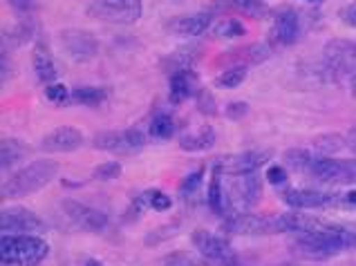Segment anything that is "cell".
<instances>
[{"label":"cell","instance_id":"cell-42","mask_svg":"<svg viewBox=\"0 0 356 266\" xmlns=\"http://www.w3.org/2000/svg\"><path fill=\"white\" fill-rule=\"evenodd\" d=\"M343 18L348 20L350 25H356V3H354V5H350V7H345Z\"/></svg>","mask_w":356,"mask_h":266},{"label":"cell","instance_id":"cell-2","mask_svg":"<svg viewBox=\"0 0 356 266\" xmlns=\"http://www.w3.org/2000/svg\"><path fill=\"white\" fill-rule=\"evenodd\" d=\"M47 242L38 235L3 233V240H0V258L7 266H38L47 258Z\"/></svg>","mask_w":356,"mask_h":266},{"label":"cell","instance_id":"cell-3","mask_svg":"<svg viewBox=\"0 0 356 266\" xmlns=\"http://www.w3.org/2000/svg\"><path fill=\"white\" fill-rule=\"evenodd\" d=\"M222 228L229 235H276V233H287V222H284V213L278 215L240 213V215H231Z\"/></svg>","mask_w":356,"mask_h":266},{"label":"cell","instance_id":"cell-7","mask_svg":"<svg viewBox=\"0 0 356 266\" xmlns=\"http://www.w3.org/2000/svg\"><path fill=\"white\" fill-rule=\"evenodd\" d=\"M60 210H63L67 222H72L74 228L83 233H101L108 228L106 213H101L92 206H86V203H81V201H74V199L60 201Z\"/></svg>","mask_w":356,"mask_h":266},{"label":"cell","instance_id":"cell-10","mask_svg":"<svg viewBox=\"0 0 356 266\" xmlns=\"http://www.w3.org/2000/svg\"><path fill=\"white\" fill-rule=\"evenodd\" d=\"M300 16L293 7H278L276 14H273V27H271V34L269 40L271 45L276 47H289L298 40L300 36Z\"/></svg>","mask_w":356,"mask_h":266},{"label":"cell","instance_id":"cell-15","mask_svg":"<svg viewBox=\"0 0 356 266\" xmlns=\"http://www.w3.org/2000/svg\"><path fill=\"white\" fill-rule=\"evenodd\" d=\"M83 146V135L81 130L72 128V126H60L54 128L52 132H47L40 141V148L45 152H74Z\"/></svg>","mask_w":356,"mask_h":266},{"label":"cell","instance_id":"cell-22","mask_svg":"<svg viewBox=\"0 0 356 266\" xmlns=\"http://www.w3.org/2000/svg\"><path fill=\"white\" fill-rule=\"evenodd\" d=\"M216 146V130L211 126H202L197 130H191L186 135L179 137V148L184 152H200V150H211Z\"/></svg>","mask_w":356,"mask_h":266},{"label":"cell","instance_id":"cell-11","mask_svg":"<svg viewBox=\"0 0 356 266\" xmlns=\"http://www.w3.org/2000/svg\"><path fill=\"white\" fill-rule=\"evenodd\" d=\"M0 228H3V233H27V235H38L47 231L45 222L36 213L23 206L3 208V213H0Z\"/></svg>","mask_w":356,"mask_h":266},{"label":"cell","instance_id":"cell-14","mask_svg":"<svg viewBox=\"0 0 356 266\" xmlns=\"http://www.w3.org/2000/svg\"><path fill=\"white\" fill-rule=\"evenodd\" d=\"M271 159V152L264 150H247V152H238V155H229L222 157L218 161V166L227 172V175H249V172H258L264 163Z\"/></svg>","mask_w":356,"mask_h":266},{"label":"cell","instance_id":"cell-30","mask_svg":"<svg viewBox=\"0 0 356 266\" xmlns=\"http://www.w3.org/2000/svg\"><path fill=\"white\" fill-rule=\"evenodd\" d=\"M244 78H247V67H231L227 72H222V74L216 78V85L222 90H233V88L242 85Z\"/></svg>","mask_w":356,"mask_h":266},{"label":"cell","instance_id":"cell-26","mask_svg":"<svg viewBox=\"0 0 356 266\" xmlns=\"http://www.w3.org/2000/svg\"><path fill=\"white\" fill-rule=\"evenodd\" d=\"M222 170L218 163L213 166L211 172V181H209V208L216 215H225V190H222Z\"/></svg>","mask_w":356,"mask_h":266},{"label":"cell","instance_id":"cell-31","mask_svg":"<svg viewBox=\"0 0 356 266\" xmlns=\"http://www.w3.org/2000/svg\"><path fill=\"white\" fill-rule=\"evenodd\" d=\"M175 233H179V224H177V222L164 224L161 228H155V231H150V233L146 235V247H155V244L166 242V240H170Z\"/></svg>","mask_w":356,"mask_h":266},{"label":"cell","instance_id":"cell-45","mask_svg":"<svg viewBox=\"0 0 356 266\" xmlns=\"http://www.w3.org/2000/svg\"><path fill=\"white\" fill-rule=\"evenodd\" d=\"M352 97L356 99V76L352 78Z\"/></svg>","mask_w":356,"mask_h":266},{"label":"cell","instance_id":"cell-47","mask_svg":"<svg viewBox=\"0 0 356 266\" xmlns=\"http://www.w3.org/2000/svg\"><path fill=\"white\" fill-rule=\"evenodd\" d=\"M309 3H321V0H309Z\"/></svg>","mask_w":356,"mask_h":266},{"label":"cell","instance_id":"cell-21","mask_svg":"<svg viewBox=\"0 0 356 266\" xmlns=\"http://www.w3.org/2000/svg\"><path fill=\"white\" fill-rule=\"evenodd\" d=\"M29 152H32L29 143L20 139H3V143H0V168L5 172L12 170L20 161L29 157Z\"/></svg>","mask_w":356,"mask_h":266},{"label":"cell","instance_id":"cell-43","mask_svg":"<svg viewBox=\"0 0 356 266\" xmlns=\"http://www.w3.org/2000/svg\"><path fill=\"white\" fill-rule=\"evenodd\" d=\"M345 148H350L356 155V130H350L348 135H345Z\"/></svg>","mask_w":356,"mask_h":266},{"label":"cell","instance_id":"cell-20","mask_svg":"<svg viewBox=\"0 0 356 266\" xmlns=\"http://www.w3.org/2000/svg\"><path fill=\"white\" fill-rule=\"evenodd\" d=\"M202 52H204L202 45H184L175 49L172 54H168L164 58V63H161V67H164L168 74H175L179 69H191V65L202 56Z\"/></svg>","mask_w":356,"mask_h":266},{"label":"cell","instance_id":"cell-32","mask_svg":"<svg viewBox=\"0 0 356 266\" xmlns=\"http://www.w3.org/2000/svg\"><path fill=\"white\" fill-rule=\"evenodd\" d=\"M284 159H287V163L293 170H309L316 157L307 150H289L287 155H284Z\"/></svg>","mask_w":356,"mask_h":266},{"label":"cell","instance_id":"cell-33","mask_svg":"<svg viewBox=\"0 0 356 266\" xmlns=\"http://www.w3.org/2000/svg\"><path fill=\"white\" fill-rule=\"evenodd\" d=\"M121 175V163L117 161H106V163H99V166L92 170V177L99 181H110V179H117Z\"/></svg>","mask_w":356,"mask_h":266},{"label":"cell","instance_id":"cell-5","mask_svg":"<svg viewBox=\"0 0 356 266\" xmlns=\"http://www.w3.org/2000/svg\"><path fill=\"white\" fill-rule=\"evenodd\" d=\"M312 177L327 186H352L356 183V159L316 157L312 163Z\"/></svg>","mask_w":356,"mask_h":266},{"label":"cell","instance_id":"cell-8","mask_svg":"<svg viewBox=\"0 0 356 266\" xmlns=\"http://www.w3.org/2000/svg\"><path fill=\"white\" fill-rule=\"evenodd\" d=\"M58 40L74 63H88L99 54L97 36L92 32H86V29H63L58 34Z\"/></svg>","mask_w":356,"mask_h":266},{"label":"cell","instance_id":"cell-41","mask_svg":"<svg viewBox=\"0 0 356 266\" xmlns=\"http://www.w3.org/2000/svg\"><path fill=\"white\" fill-rule=\"evenodd\" d=\"M9 5H12L16 12H20V14H27L29 9L34 7V0H9Z\"/></svg>","mask_w":356,"mask_h":266},{"label":"cell","instance_id":"cell-36","mask_svg":"<svg viewBox=\"0 0 356 266\" xmlns=\"http://www.w3.org/2000/svg\"><path fill=\"white\" fill-rule=\"evenodd\" d=\"M195 99H197V110L202 112V115H204V117L216 115L218 106H216V99H213V94L209 90H200Z\"/></svg>","mask_w":356,"mask_h":266},{"label":"cell","instance_id":"cell-48","mask_svg":"<svg viewBox=\"0 0 356 266\" xmlns=\"http://www.w3.org/2000/svg\"><path fill=\"white\" fill-rule=\"evenodd\" d=\"M197 266H211V264H197Z\"/></svg>","mask_w":356,"mask_h":266},{"label":"cell","instance_id":"cell-12","mask_svg":"<svg viewBox=\"0 0 356 266\" xmlns=\"http://www.w3.org/2000/svg\"><path fill=\"white\" fill-rule=\"evenodd\" d=\"M271 56V47L267 43H253V45H244V47H236L229 49V52L220 54L216 58V67H249V65H260Z\"/></svg>","mask_w":356,"mask_h":266},{"label":"cell","instance_id":"cell-13","mask_svg":"<svg viewBox=\"0 0 356 266\" xmlns=\"http://www.w3.org/2000/svg\"><path fill=\"white\" fill-rule=\"evenodd\" d=\"M325 63L339 74H352L356 72V40L348 38H332L325 45Z\"/></svg>","mask_w":356,"mask_h":266},{"label":"cell","instance_id":"cell-1","mask_svg":"<svg viewBox=\"0 0 356 266\" xmlns=\"http://www.w3.org/2000/svg\"><path fill=\"white\" fill-rule=\"evenodd\" d=\"M56 172H58V163L54 159H36L29 166L16 170L9 179H5L0 197H3V201H9V199L34 195V192L43 190L56 177Z\"/></svg>","mask_w":356,"mask_h":266},{"label":"cell","instance_id":"cell-25","mask_svg":"<svg viewBox=\"0 0 356 266\" xmlns=\"http://www.w3.org/2000/svg\"><path fill=\"white\" fill-rule=\"evenodd\" d=\"M236 195L244 206H256L260 201L262 188H260V179L256 172H249V175H238L236 179Z\"/></svg>","mask_w":356,"mask_h":266},{"label":"cell","instance_id":"cell-18","mask_svg":"<svg viewBox=\"0 0 356 266\" xmlns=\"http://www.w3.org/2000/svg\"><path fill=\"white\" fill-rule=\"evenodd\" d=\"M32 67H34V74H36V78H38V83L52 85L54 81H56V65H54L52 52H49L45 43H36V45H34V52H32Z\"/></svg>","mask_w":356,"mask_h":266},{"label":"cell","instance_id":"cell-24","mask_svg":"<svg viewBox=\"0 0 356 266\" xmlns=\"http://www.w3.org/2000/svg\"><path fill=\"white\" fill-rule=\"evenodd\" d=\"M95 148L106 150V152H115V155H132V152H135L128 141L126 130L124 132H115V130L99 132L95 137Z\"/></svg>","mask_w":356,"mask_h":266},{"label":"cell","instance_id":"cell-19","mask_svg":"<svg viewBox=\"0 0 356 266\" xmlns=\"http://www.w3.org/2000/svg\"><path fill=\"white\" fill-rule=\"evenodd\" d=\"M197 85V74L193 69H179L175 74H170V83H168V99L172 103H181L188 97H193Z\"/></svg>","mask_w":356,"mask_h":266},{"label":"cell","instance_id":"cell-35","mask_svg":"<svg viewBox=\"0 0 356 266\" xmlns=\"http://www.w3.org/2000/svg\"><path fill=\"white\" fill-rule=\"evenodd\" d=\"M144 199L148 201V206L152 210H168L172 206V199L166 195V192H161V190H148Z\"/></svg>","mask_w":356,"mask_h":266},{"label":"cell","instance_id":"cell-40","mask_svg":"<svg viewBox=\"0 0 356 266\" xmlns=\"http://www.w3.org/2000/svg\"><path fill=\"white\" fill-rule=\"evenodd\" d=\"M267 181L271 186H280V183H287V170L282 166H271L267 170Z\"/></svg>","mask_w":356,"mask_h":266},{"label":"cell","instance_id":"cell-44","mask_svg":"<svg viewBox=\"0 0 356 266\" xmlns=\"http://www.w3.org/2000/svg\"><path fill=\"white\" fill-rule=\"evenodd\" d=\"M343 201L348 203V206H356V188L345 192V195H343Z\"/></svg>","mask_w":356,"mask_h":266},{"label":"cell","instance_id":"cell-17","mask_svg":"<svg viewBox=\"0 0 356 266\" xmlns=\"http://www.w3.org/2000/svg\"><path fill=\"white\" fill-rule=\"evenodd\" d=\"M213 7H222L220 12H236L251 20H262L271 14L269 5L264 0H216Z\"/></svg>","mask_w":356,"mask_h":266},{"label":"cell","instance_id":"cell-16","mask_svg":"<svg viewBox=\"0 0 356 266\" xmlns=\"http://www.w3.org/2000/svg\"><path fill=\"white\" fill-rule=\"evenodd\" d=\"M213 25V12H197V14H186L170 18L166 27L168 32L179 34V36H200Z\"/></svg>","mask_w":356,"mask_h":266},{"label":"cell","instance_id":"cell-29","mask_svg":"<svg viewBox=\"0 0 356 266\" xmlns=\"http://www.w3.org/2000/svg\"><path fill=\"white\" fill-rule=\"evenodd\" d=\"M211 34L216 38H225V40H231V38H240L247 34V29L236 18H222L218 20L216 25H211Z\"/></svg>","mask_w":356,"mask_h":266},{"label":"cell","instance_id":"cell-4","mask_svg":"<svg viewBox=\"0 0 356 266\" xmlns=\"http://www.w3.org/2000/svg\"><path fill=\"white\" fill-rule=\"evenodd\" d=\"M144 5L141 0H90L88 14L115 25H132L141 18Z\"/></svg>","mask_w":356,"mask_h":266},{"label":"cell","instance_id":"cell-37","mask_svg":"<svg viewBox=\"0 0 356 266\" xmlns=\"http://www.w3.org/2000/svg\"><path fill=\"white\" fill-rule=\"evenodd\" d=\"M161 266H197L195 258L186 251H177V253H170L161 260Z\"/></svg>","mask_w":356,"mask_h":266},{"label":"cell","instance_id":"cell-9","mask_svg":"<svg viewBox=\"0 0 356 266\" xmlns=\"http://www.w3.org/2000/svg\"><path fill=\"white\" fill-rule=\"evenodd\" d=\"M282 199L293 210L332 208V206H339V203H345L343 195H339V192H325V190H314V188H291L284 192Z\"/></svg>","mask_w":356,"mask_h":266},{"label":"cell","instance_id":"cell-38","mask_svg":"<svg viewBox=\"0 0 356 266\" xmlns=\"http://www.w3.org/2000/svg\"><path fill=\"white\" fill-rule=\"evenodd\" d=\"M45 97L49 101H54V103H65V101L70 99V92L63 83H52L45 88Z\"/></svg>","mask_w":356,"mask_h":266},{"label":"cell","instance_id":"cell-34","mask_svg":"<svg viewBox=\"0 0 356 266\" xmlns=\"http://www.w3.org/2000/svg\"><path fill=\"white\" fill-rule=\"evenodd\" d=\"M202 179H204V170L197 168L195 172H191V175H186L184 179H181V183H179V192H181L184 197L193 195V192H197L200 186H202Z\"/></svg>","mask_w":356,"mask_h":266},{"label":"cell","instance_id":"cell-39","mask_svg":"<svg viewBox=\"0 0 356 266\" xmlns=\"http://www.w3.org/2000/svg\"><path fill=\"white\" fill-rule=\"evenodd\" d=\"M247 112H249V106L244 103V101H233V103L227 106V117L233 121H240L242 117H247Z\"/></svg>","mask_w":356,"mask_h":266},{"label":"cell","instance_id":"cell-28","mask_svg":"<svg viewBox=\"0 0 356 266\" xmlns=\"http://www.w3.org/2000/svg\"><path fill=\"white\" fill-rule=\"evenodd\" d=\"M72 101L79 106H88V108H97L106 101V90L104 88H92V85H81L72 92Z\"/></svg>","mask_w":356,"mask_h":266},{"label":"cell","instance_id":"cell-6","mask_svg":"<svg viewBox=\"0 0 356 266\" xmlns=\"http://www.w3.org/2000/svg\"><path fill=\"white\" fill-rule=\"evenodd\" d=\"M193 244L211 266H242L240 255L231 249V244L209 231L193 233Z\"/></svg>","mask_w":356,"mask_h":266},{"label":"cell","instance_id":"cell-46","mask_svg":"<svg viewBox=\"0 0 356 266\" xmlns=\"http://www.w3.org/2000/svg\"><path fill=\"white\" fill-rule=\"evenodd\" d=\"M83 266H101V264H99L97 260H88V262H86Z\"/></svg>","mask_w":356,"mask_h":266},{"label":"cell","instance_id":"cell-27","mask_svg":"<svg viewBox=\"0 0 356 266\" xmlns=\"http://www.w3.org/2000/svg\"><path fill=\"white\" fill-rule=\"evenodd\" d=\"M175 135V121L168 115V112H159V115L152 117L150 121V137L159 139V141H168Z\"/></svg>","mask_w":356,"mask_h":266},{"label":"cell","instance_id":"cell-23","mask_svg":"<svg viewBox=\"0 0 356 266\" xmlns=\"http://www.w3.org/2000/svg\"><path fill=\"white\" fill-rule=\"evenodd\" d=\"M36 36V23L32 18H23L3 32V47H23Z\"/></svg>","mask_w":356,"mask_h":266}]
</instances>
